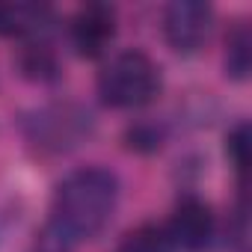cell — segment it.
Masks as SVG:
<instances>
[{"label":"cell","mask_w":252,"mask_h":252,"mask_svg":"<svg viewBox=\"0 0 252 252\" xmlns=\"http://www.w3.org/2000/svg\"><path fill=\"white\" fill-rule=\"evenodd\" d=\"M222 74L234 83L249 80L252 74V33L249 21H234L222 42Z\"/></svg>","instance_id":"9c48e42d"},{"label":"cell","mask_w":252,"mask_h":252,"mask_svg":"<svg viewBox=\"0 0 252 252\" xmlns=\"http://www.w3.org/2000/svg\"><path fill=\"white\" fill-rule=\"evenodd\" d=\"M163 89V71L140 48L113 54L98 71L95 92L98 101L110 110H140L152 104Z\"/></svg>","instance_id":"3957f363"},{"label":"cell","mask_w":252,"mask_h":252,"mask_svg":"<svg viewBox=\"0 0 252 252\" xmlns=\"http://www.w3.org/2000/svg\"><path fill=\"white\" fill-rule=\"evenodd\" d=\"M214 27H217V9L205 0H172L160 18L166 45L181 57L199 54L211 42Z\"/></svg>","instance_id":"277c9868"},{"label":"cell","mask_w":252,"mask_h":252,"mask_svg":"<svg viewBox=\"0 0 252 252\" xmlns=\"http://www.w3.org/2000/svg\"><path fill=\"white\" fill-rule=\"evenodd\" d=\"M249 228H246V193H243V184H240V196H237V205L228 217V243L234 246V252H246V243H249Z\"/></svg>","instance_id":"4fadbf2b"},{"label":"cell","mask_w":252,"mask_h":252,"mask_svg":"<svg viewBox=\"0 0 252 252\" xmlns=\"http://www.w3.org/2000/svg\"><path fill=\"white\" fill-rule=\"evenodd\" d=\"M30 252H74V246H71L65 237H60L51 225H45V228L36 234V240H33Z\"/></svg>","instance_id":"5bb4252c"},{"label":"cell","mask_w":252,"mask_h":252,"mask_svg":"<svg viewBox=\"0 0 252 252\" xmlns=\"http://www.w3.org/2000/svg\"><path fill=\"white\" fill-rule=\"evenodd\" d=\"M169 122L166 119H158V116H143V119H134L131 125H125L122 131V146L125 152L131 155H158L166 143H169Z\"/></svg>","instance_id":"30bf717a"},{"label":"cell","mask_w":252,"mask_h":252,"mask_svg":"<svg viewBox=\"0 0 252 252\" xmlns=\"http://www.w3.org/2000/svg\"><path fill=\"white\" fill-rule=\"evenodd\" d=\"M15 68L27 83L54 86L63 80V57L54 39H24L15 54Z\"/></svg>","instance_id":"52a82bcc"},{"label":"cell","mask_w":252,"mask_h":252,"mask_svg":"<svg viewBox=\"0 0 252 252\" xmlns=\"http://www.w3.org/2000/svg\"><path fill=\"white\" fill-rule=\"evenodd\" d=\"M122 181L110 166L89 163L63 175L51 196L48 225L71 246L95 240L116 217Z\"/></svg>","instance_id":"6da1fadb"},{"label":"cell","mask_w":252,"mask_h":252,"mask_svg":"<svg viewBox=\"0 0 252 252\" xmlns=\"http://www.w3.org/2000/svg\"><path fill=\"white\" fill-rule=\"evenodd\" d=\"M116 252H175V246L160 222H140L122 234Z\"/></svg>","instance_id":"8fae6325"},{"label":"cell","mask_w":252,"mask_h":252,"mask_svg":"<svg viewBox=\"0 0 252 252\" xmlns=\"http://www.w3.org/2000/svg\"><path fill=\"white\" fill-rule=\"evenodd\" d=\"M18 134L30 155L36 158H63L77 152L95 137V113L74 98H54L39 107L18 113Z\"/></svg>","instance_id":"7a4b0ae2"},{"label":"cell","mask_w":252,"mask_h":252,"mask_svg":"<svg viewBox=\"0 0 252 252\" xmlns=\"http://www.w3.org/2000/svg\"><path fill=\"white\" fill-rule=\"evenodd\" d=\"M222 149H225L228 166H231L237 175H243V172H246V163H249V122H246V119H237L231 128L225 131Z\"/></svg>","instance_id":"7c38bea8"},{"label":"cell","mask_w":252,"mask_h":252,"mask_svg":"<svg viewBox=\"0 0 252 252\" xmlns=\"http://www.w3.org/2000/svg\"><path fill=\"white\" fill-rule=\"evenodd\" d=\"M119 33V15L110 3H86L68 18V45L83 60H101Z\"/></svg>","instance_id":"8992f818"},{"label":"cell","mask_w":252,"mask_h":252,"mask_svg":"<svg viewBox=\"0 0 252 252\" xmlns=\"http://www.w3.org/2000/svg\"><path fill=\"white\" fill-rule=\"evenodd\" d=\"M18 208L12 205V202H6V205H0V240L6 237V231L12 228V225H18Z\"/></svg>","instance_id":"9a60e30c"},{"label":"cell","mask_w":252,"mask_h":252,"mask_svg":"<svg viewBox=\"0 0 252 252\" xmlns=\"http://www.w3.org/2000/svg\"><path fill=\"white\" fill-rule=\"evenodd\" d=\"M60 18L51 6L36 3H15V6H0V36L9 39H51Z\"/></svg>","instance_id":"ba28073f"},{"label":"cell","mask_w":252,"mask_h":252,"mask_svg":"<svg viewBox=\"0 0 252 252\" xmlns=\"http://www.w3.org/2000/svg\"><path fill=\"white\" fill-rule=\"evenodd\" d=\"M163 228H166L175 252H205L214 243L217 217H214V208L202 196L184 193V196H178Z\"/></svg>","instance_id":"5b68a950"}]
</instances>
